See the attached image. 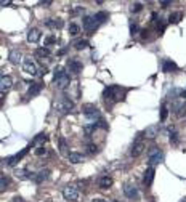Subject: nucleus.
Returning a JSON list of instances; mask_svg holds the SVG:
<instances>
[{
	"mask_svg": "<svg viewBox=\"0 0 186 202\" xmlns=\"http://www.w3.org/2000/svg\"><path fill=\"white\" fill-rule=\"evenodd\" d=\"M154 175H156V170H154V167H149L148 170L144 172L143 183H144L146 186H151V184H152V180H154Z\"/></svg>",
	"mask_w": 186,
	"mask_h": 202,
	"instance_id": "dca6fc26",
	"label": "nucleus"
},
{
	"mask_svg": "<svg viewBox=\"0 0 186 202\" xmlns=\"http://www.w3.org/2000/svg\"><path fill=\"white\" fill-rule=\"evenodd\" d=\"M68 69H69V72H72V74H80L82 69H84V66H82V63L79 61V60L72 58V60L68 61Z\"/></svg>",
	"mask_w": 186,
	"mask_h": 202,
	"instance_id": "9d476101",
	"label": "nucleus"
},
{
	"mask_svg": "<svg viewBox=\"0 0 186 202\" xmlns=\"http://www.w3.org/2000/svg\"><path fill=\"white\" fill-rule=\"evenodd\" d=\"M34 153H35V156H39V157H42V156H45V154H47V149H45L44 146H37Z\"/></svg>",
	"mask_w": 186,
	"mask_h": 202,
	"instance_id": "473e14b6",
	"label": "nucleus"
},
{
	"mask_svg": "<svg viewBox=\"0 0 186 202\" xmlns=\"http://www.w3.org/2000/svg\"><path fill=\"white\" fill-rule=\"evenodd\" d=\"M177 137H178V135H177L175 132H170V143H172V144H177V143H178V138H177Z\"/></svg>",
	"mask_w": 186,
	"mask_h": 202,
	"instance_id": "e433bc0d",
	"label": "nucleus"
},
{
	"mask_svg": "<svg viewBox=\"0 0 186 202\" xmlns=\"http://www.w3.org/2000/svg\"><path fill=\"white\" fill-rule=\"evenodd\" d=\"M82 111H84V116L91 120L93 124H95V120H100V109L96 106H93V104H85L82 107Z\"/></svg>",
	"mask_w": 186,
	"mask_h": 202,
	"instance_id": "20e7f679",
	"label": "nucleus"
},
{
	"mask_svg": "<svg viewBox=\"0 0 186 202\" xmlns=\"http://www.w3.org/2000/svg\"><path fill=\"white\" fill-rule=\"evenodd\" d=\"M50 3H51V2H42V3H40V5H44V7H48V5H50Z\"/></svg>",
	"mask_w": 186,
	"mask_h": 202,
	"instance_id": "de8ad7c7",
	"label": "nucleus"
},
{
	"mask_svg": "<svg viewBox=\"0 0 186 202\" xmlns=\"http://www.w3.org/2000/svg\"><path fill=\"white\" fill-rule=\"evenodd\" d=\"M40 37H42V34L39 29H29L28 31V42L29 44H37L39 40H40Z\"/></svg>",
	"mask_w": 186,
	"mask_h": 202,
	"instance_id": "2eb2a0df",
	"label": "nucleus"
},
{
	"mask_svg": "<svg viewBox=\"0 0 186 202\" xmlns=\"http://www.w3.org/2000/svg\"><path fill=\"white\" fill-rule=\"evenodd\" d=\"M82 26H84V29L87 31V32H93L96 29V21H95V18L93 16H85L84 18V21H82Z\"/></svg>",
	"mask_w": 186,
	"mask_h": 202,
	"instance_id": "9b49d317",
	"label": "nucleus"
},
{
	"mask_svg": "<svg viewBox=\"0 0 186 202\" xmlns=\"http://www.w3.org/2000/svg\"><path fill=\"white\" fill-rule=\"evenodd\" d=\"M59 153L63 156H69L68 154V144H66V140L64 138H59Z\"/></svg>",
	"mask_w": 186,
	"mask_h": 202,
	"instance_id": "cd10ccee",
	"label": "nucleus"
},
{
	"mask_svg": "<svg viewBox=\"0 0 186 202\" xmlns=\"http://www.w3.org/2000/svg\"><path fill=\"white\" fill-rule=\"evenodd\" d=\"M167 116H168V107H167V104H162V107H161V120H165Z\"/></svg>",
	"mask_w": 186,
	"mask_h": 202,
	"instance_id": "2f4dec72",
	"label": "nucleus"
},
{
	"mask_svg": "<svg viewBox=\"0 0 186 202\" xmlns=\"http://www.w3.org/2000/svg\"><path fill=\"white\" fill-rule=\"evenodd\" d=\"M48 177H50V170H47V168H45V170H40V172H39V173L35 175V178H34V180H35L37 183H44V181H47V180H48Z\"/></svg>",
	"mask_w": 186,
	"mask_h": 202,
	"instance_id": "aec40b11",
	"label": "nucleus"
},
{
	"mask_svg": "<svg viewBox=\"0 0 186 202\" xmlns=\"http://www.w3.org/2000/svg\"><path fill=\"white\" fill-rule=\"evenodd\" d=\"M8 60H10L11 64H18V63L21 61V53H19L18 50H11L10 55H8Z\"/></svg>",
	"mask_w": 186,
	"mask_h": 202,
	"instance_id": "4be33fe9",
	"label": "nucleus"
},
{
	"mask_svg": "<svg viewBox=\"0 0 186 202\" xmlns=\"http://www.w3.org/2000/svg\"><path fill=\"white\" fill-rule=\"evenodd\" d=\"M72 47L75 48V50H85L87 47H88V42L85 39H79V40H75V42L72 44Z\"/></svg>",
	"mask_w": 186,
	"mask_h": 202,
	"instance_id": "a878e982",
	"label": "nucleus"
},
{
	"mask_svg": "<svg viewBox=\"0 0 186 202\" xmlns=\"http://www.w3.org/2000/svg\"><path fill=\"white\" fill-rule=\"evenodd\" d=\"M103 98L106 101H111V103H116V101H121L124 100V91L121 90V87L117 85H109L103 90Z\"/></svg>",
	"mask_w": 186,
	"mask_h": 202,
	"instance_id": "f257e3e1",
	"label": "nucleus"
},
{
	"mask_svg": "<svg viewBox=\"0 0 186 202\" xmlns=\"http://www.w3.org/2000/svg\"><path fill=\"white\" fill-rule=\"evenodd\" d=\"M35 55H37L39 58H47V56L51 55V51H50V48H47V47H40V48L35 50Z\"/></svg>",
	"mask_w": 186,
	"mask_h": 202,
	"instance_id": "393cba45",
	"label": "nucleus"
},
{
	"mask_svg": "<svg viewBox=\"0 0 186 202\" xmlns=\"http://www.w3.org/2000/svg\"><path fill=\"white\" fill-rule=\"evenodd\" d=\"M114 202H119V200H114Z\"/></svg>",
	"mask_w": 186,
	"mask_h": 202,
	"instance_id": "8fccbe9b",
	"label": "nucleus"
},
{
	"mask_svg": "<svg viewBox=\"0 0 186 202\" xmlns=\"http://www.w3.org/2000/svg\"><path fill=\"white\" fill-rule=\"evenodd\" d=\"M180 19H181V13H172L170 18H168V23L177 24V23H180Z\"/></svg>",
	"mask_w": 186,
	"mask_h": 202,
	"instance_id": "c756f323",
	"label": "nucleus"
},
{
	"mask_svg": "<svg viewBox=\"0 0 186 202\" xmlns=\"http://www.w3.org/2000/svg\"><path fill=\"white\" fill-rule=\"evenodd\" d=\"M0 5H2V7H7V5H10V2H5V0H3V2L0 3Z\"/></svg>",
	"mask_w": 186,
	"mask_h": 202,
	"instance_id": "49530a36",
	"label": "nucleus"
},
{
	"mask_svg": "<svg viewBox=\"0 0 186 202\" xmlns=\"http://www.w3.org/2000/svg\"><path fill=\"white\" fill-rule=\"evenodd\" d=\"M82 10H84V8H80V7H75V8L71 11V15H79V13H82Z\"/></svg>",
	"mask_w": 186,
	"mask_h": 202,
	"instance_id": "a19ab883",
	"label": "nucleus"
},
{
	"mask_svg": "<svg viewBox=\"0 0 186 202\" xmlns=\"http://www.w3.org/2000/svg\"><path fill=\"white\" fill-rule=\"evenodd\" d=\"M96 125H98V127H101V128H108V125H106V122H104V120H101V119L98 120V124H96Z\"/></svg>",
	"mask_w": 186,
	"mask_h": 202,
	"instance_id": "79ce46f5",
	"label": "nucleus"
},
{
	"mask_svg": "<svg viewBox=\"0 0 186 202\" xmlns=\"http://www.w3.org/2000/svg\"><path fill=\"white\" fill-rule=\"evenodd\" d=\"M42 88H44V85H42L40 82H34V84H31V87H29V90H28V98H32V96L39 95V93L42 91Z\"/></svg>",
	"mask_w": 186,
	"mask_h": 202,
	"instance_id": "4468645a",
	"label": "nucleus"
},
{
	"mask_svg": "<svg viewBox=\"0 0 186 202\" xmlns=\"http://www.w3.org/2000/svg\"><path fill=\"white\" fill-rule=\"evenodd\" d=\"M161 5H162V7H170L172 2H161Z\"/></svg>",
	"mask_w": 186,
	"mask_h": 202,
	"instance_id": "c03bdc74",
	"label": "nucleus"
},
{
	"mask_svg": "<svg viewBox=\"0 0 186 202\" xmlns=\"http://www.w3.org/2000/svg\"><path fill=\"white\" fill-rule=\"evenodd\" d=\"M157 132H159V125H151L144 130V135H146V138H156Z\"/></svg>",
	"mask_w": 186,
	"mask_h": 202,
	"instance_id": "b1692460",
	"label": "nucleus"
},
{
	"mask_svg": "<svg viewBox=\"0 0 186 202\" xmlns=\"http://www.w3.org/2000/svg\"><path fill=\"white\" fill-rule=\"evenodd\" d=\"M141 8H143V5H141V3H133L130 10H132V13H138Z\"/></svg>",
	"mask_w": 186,
	"mask_h": 202,
	"instance_id": "4c0bfd02",
	"label": "nucleus"
},
{
	"mask_svg": "<svg viewBox=\"0 0 186 202\" xmlns=\"http://www.w3.org/2000/svg\"><path fill=\"white\" fill-rule=\"evenodd\" d=\"M72 107H74V103H72L69 98H66V96H64L59 103H56L55 109H58V112H59V114H66L69 109H72Z\"/></svg>",
	"mask_w": 186,
	"mask_h": 202,
	"instance_id": "0eeeda50",
	"label": "nucleus"
},
{
	"mask_svg": "<svg viewBox=\"0 0 186 202\" xmlns=\"http://www.w3.org/2000/svg\"><path fill=\"white\" fill-rule=\"evenodd\" d=\"M181 98H186V90H184V91L181 93Z\"/></svg>",
	"mask_w": 186,
	"mask_h": 202,
	"instance_id": "09e8293b",
	"label": "nucleus"
},
{
	"mask_svg": "<svg viewBox=\"0 0 186 202\" xmlns=\"http://www.w3.org/2000/svg\"><path fill=\"white\" fill-rule=\"evenodd\" d=\"M148 159H149V164L151 165H157V164H161L162 160H164V153L161 151V148L152 146L151 149L148 151Z\"/></svg>",
	"mask_w": 186,
	"mask_h": 202,
	"instance_id": "7ed1b4c3",
	"label": "nucleus"
},
{
	"mask_svg": "<svg viewBox=\"0 0 186 202\" xmlns=\"http://www.w3.org/2000/svg\"><path fill=\"white\" fill-rule=\"evenodd\" d=\"M173 109H175V114L181 117L183 114H186V103H184V104H177Z\"/></svg>",
	"mask_w": 186,
	"mask_h": 202,
	"instance_id": "c85d7f7f",
	"label": "nucleus"
},
{
	"mask_svg": "<svg viewBox=\"0 0 186 202\" xmlns=\"http://www.w3.org/2000/svg\"><path fill=\"white\" fill-rule=\"evenodd\" d=\"M15 177L19 178V180H31V178H35V175L29 170H23V168H18L15 170Z\"/></svg>",
	"mask_w": 186,
	"mask_h": 202,
	"instance_id": "ddd939ff",
	"label": "nucleus"
},
{
	"mask_svg": "<svg viewBox=\"0 0 186 202\" xmlns=\"http://www.w3.org/2000/svg\"><path fill=\"white\" fill-rule=\"evenodd\" d=\"M47 140H48V137H47V135H45V133H39V135H37V137L34 138V141H32V144H40V146H42V144H44V143H45Z\"/></svg>",
	"mask_w": 186,
	"mask_h": 202,
	"instance_id": "bb28decb",
	"label": "nucleus"
},
{
	"mask_svg": "<svg viewBox=\"0 0 186 202\" xmlns=\"http://www.w3.org/2000/svg\"><path fill=\"white\" fill-rule=\"evenodd\" d=\"M177 69H178L177 63H173L172 60H165L164 64H162V71L164 72H172V71H177Z\"/></svg>",
	"mask_w": 186,
	"mask_h": 202,
	"instance_id": "a211bd4d",
	"label": "nucleus"
},
{
	"mask_svg": "<svg viewBox=\"0 0 186 202\" xmlns=\"http://www.w3.org/2000/svg\"><path fill=\"white\" fill-rule=\"evenodd\" d=\"M63 197L68 200V202H77L79 199V191H77V188L69 184V186H66L64 189H63Z\"/></svg>",
	"mask_w": 186,
	"mask_h": 202,
	"instance_id": "39448f33",
	"label": "nucleus"
},
{
	"mask_svg": "<svg viewBox=\"0 0 186 202\" xmlns=\"http://www.w3.org/2000/svg\"><path fill=\"white\" fill-rule=\"evenodd\" d=\"M87 149H88V154H96V153H98V148H96V144H91V143L87 146Z\"/></svg>",
	"mask_w": 186,
	"mask_h": 202,
	"instance_id": "c9c22d12",
	"label": "nucleus"
},
{
	"mask_svg": "<svg viewBox=\"0 0 186 202\" xmlns=\"http://www.w3.org/2000/svg\"><path fill=\"white\" fill-rule=\"evenodd\" d=\"M51 44H56V37H55V35H48V37L45 39V47H48V45H51Z\"/></svg>",
	"mask_w": 186,
	"mask_h": 202,
	"instance_id": "f704fd0d",
	"label": "nucleus"
},
{
	"mask_svg": "<svg viewBox=\"0 0 186 202\" xmlns=\"http://www.w3.org/2000/svg\"><path fill=\"white\" fill-rule=\"evenodd\" d=\"M79 32H80V28L75 24V23H72V24H69V34L71 35H77Z\"/></svg>",
	"mask_w": 186,
	"mask_h": 202,
	"instance_id": "7c9ffc66",
	"label": "nucleus"
},
{
	"mask_svg": "<svg viewBox=\"0 0 186 202\" xmlns=\"http://www.w3.org/2000/svg\"><path fill=\"white\" fill-rule=\"evenodd\" d=\"M137 31H138V26H137L135 23H132V24H130V32H132V34H137Z\"/></svg>",
	"mask_w": 186,
	"mask_h": 202,
	"instance_id": "ea45409f",
	"label": "nucleus"
},
{
	"mask_svg": "<svg viewBox=\"0 0 186 202\" xmlns=\"http://www.w3.org/2000/svg\"><path fill=\"white\" fill-rule=\"evenodd\" d=\"M29 149H31V148L28 146V148H24V149H23V151H21L19 154H16V157H18V160H21V159H23V157H24L26 154H28V151H29Z\"/></svg>",
	"mask_w": 186,
	"mask_h": 202,
	"instance_id": "58836bf2",
	"label": "nucleus"
},
{
	"mask_svg": "<svg viewBox=\"0 0 186 202\" xmlns=\"http://www.w3.org/2000/svg\"><path fill=\"white\" fill-rule=\"evenodd\" d=\"M53 80H55V84L58 85V88L64 90L68 88L69 84H71V79H69V74L66 72L63 67H56L55 71H53Z\"/></svg>",
	"mask_w": 186,
	"mask_h": 202,
	"instance_id": "f03ea898",
	"label": "nucleus"
},
{
	"mask_svg": "<svg viewBox=\"0 0 186 202\" xmlns=\"http://www.w3.org/2000/svg\"><path fill=\"white\" fill-rule=\"evenodd\" d=\"M112 183H114V180L106 175V177H103V178L100 180V188H101V189H108V188L112 186Z\"/></svg>",
	"mask_w": 186,
	"mask_h": 202,
	"instance_id": "5701e85b",
	"label": "nucleus"
},
{
	"mask_svg": "<svg viewBox=\"0 0 186 202\" xmlns=\"http://www.w3.org/2000/svg\"><path fill=\"white\" fill-rule=\"evenodd\" d=\"M124 194H125V197H128L132 200H137L140 197V193L133 184H124Z\"/></svg>",
	"mask_w": 186,
	"mask_h": 202,
	"instance_id": "1a4fd4ad",
	"label": "nucleus"
},
{
	"mask_svg": "<svg viewBox=\"0 0 186 202\" xmlns=\"http://www.w3.org/2000/svg\"><path fill=\"white\" fill-rule=\"evenodd\" d=\"M68 159H69L71 164H82L84 162V154H80V153H69Z\"/></svg>",
	"mask_w": 186,
	"mask_h": 202,
	"instance_id": "6ab92c4d",
	"label": "nucleus"
},
{
	"mask_svg": "<svg viewBox=\"0 0 186 202\" xmlns=\"http://www.w3.org/2000/svg\"><path fill=\"white\" fill-rule=\"evenodd\" d=\"M95 21H96V24H103V23H106L109 19V15L106 11H98V13H95Z\"/></svg>",
	"mask_w": 186,
	"mask_h": 202,
	"instance_id": "412c9836",
	"label": "nucleus"
},
{
	"mask_svg": "<svg viewBox=\"0 0 186 202\" xmlns=\"http://www.w3.org/2000/svg\"><path fill=\"white\" fill-rule=\"evenodd\" d=\"M93 202H108V200H104V199H93Z\"/></svg>",
	"mask_w": 186,
	"mask_h": 202,
	"instance_id": "a18cd8bd",
	"label": "nucleus"
},
{
	"mask_svg": "<svg viewBox=\"0 0 186 202\" xmlns=\"http://www.w3.org/2000/svg\"><path fill=\"white\" fill-rule=\"evenodd\" d=\"M144 151V143L141 140H137L133 144H132V149H130V156L132 157H138L141 153Z\"/></svg>",
	"mask_w": 186,
	"mask_h": 202,
	"instance_id": "f8f14e48",
	"label": "nucleus"
},
{
	"mask_svg": "<svg viewBox=\"0 0 186 202\" xmlns=\"http://www.w3.org/2000/svg\"><path fill=\"white\" fill-rule=\"evenodd\" d=\"M13 202H24V200H23V197H18L16 196V197H13Z\"/></svg>",
	"mask_w": 186,
	"mask_h": 202,
	"instance_id": "37998d69",
	"label": "nucleus"
},
{
	"mask_svg": "<svg viewBox=\"0 0 186 202\" xmlns=\"http://www.w3.org/2000/svg\"><path fill=\"white\" fill-rule=\"evenodd\" d=\"M45 26H47V28H50V29H61L63 26H64V23L61 19H47L45 21Z\"/></svg>",
	"mask_w": 186,
	"mask_h": 202,
	"instance_id": "f3484780",
	"label": "nucleus"
},
{
	"mask_svg": "<svg viewBox=\"0 0 186 202\" xmlns=\"http://www.w3.org/2000/svg\"><path fill=\"white\" fill-rule=\"evenodd\" d=\"M23 71H24L26 74H29V75L40 74V72H39V69H37V66H35V63H34L31 58H24V60H23Z\"/></svg>",
	"mask_w": 186,
	"mask_h": 202,
	"instance_id": "423d86ee",
	"label": "nucleus"
},
{
	"mask_svg": "<svg viewBox=\"0 0 186 202\" xmlns=\"http://www.w3.org/2000/svg\"><path fill=\"white\" fill-rule=\"evenodd\" d=\"M11 85H13V79L10 75L2 74V79H0V91H2V95H5V93L10 91Z\"/></svg>",
	"mask_w": 186,
	"mask_h": 202,
	"instance_id": "6e6552de",
	"label": "nucleus"
},
{
	"mask_svg": "<svg viewBox=\"0 0 186 202\" xmlns=\"http://www.w3.org/2000/svg\"><path fill=\"white\" fill-rule=\"evenodd\" d=\"M8 183H10V180L5 177V175H2V180H0V188H2V191H5V189H7Z\"/></svg>",
	"mask_w": 186,
	"mask_h": 202,
	"instance_id": "72a5a7b5",
	"label": "nucleus"
}]
</instances>
